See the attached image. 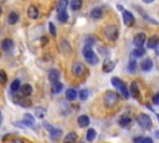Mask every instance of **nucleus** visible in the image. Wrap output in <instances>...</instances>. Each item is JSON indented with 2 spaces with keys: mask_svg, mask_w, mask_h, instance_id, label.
I'll list each match as a JSON object with an SVG mask.
<instances>
[{
  "mask_svg": "<svg viewBox=\"0 0 159 143\" xmlns=\"http://www.w3.org/2000/svg\"><path fill=\"white\" fill-rule=\"evenodd\" d=\"M84 71H86V67H84V65L82 62H80V61H76V62L72 64V74L77 76V77H81Z\"/></svg>",
  "mask_w": 159,
  "mask_h": 143,
  "instance_id": "39448f33",
  "label": "nucleus"
},
{
  "mask_svg": "<svg viewBox=\"0 0 159 143\" xmlns=\"http://www.w3.org/2000/svg\"><path fill=\"white\" fill-rule=\"evenodd\" d=\"M91 16L93 19H101L103 16V10L101 8H94L91 11Z\"/></svg>",
  "mask_w": 159,
  "mask_h": 143,
  "instance_id": "412c9836",
  "label": "nucleus"
},
{
  "mask_svg": "<svg viewBox=\"0 0 159 143\" xmlns=\"http://www.w3.org/2000/svg\"><path fill=\"white\" fill-rule=\"evenodd\" d=\"M111 82H112V85H113L116 88H119V87L122 86V84H123V81L119 80L118 77H113V78L111 80Z\"/></svg>",
  "mask_w": 159,
  "mask_h": 143,
  "instance_id": "f704fd0d",
  "label": "nucleus"
},
{
  "mask_svg": "<svg viewBox=\"0 0 159 143\" xmlns=\"http://www.w3.org/2000/svg\"><path fill=\"white\" fill-rule=\"evenodd\" d=\"M131 94L134 98H139L141 96V91H139V86L137 82H132L131 84Z\"/></svg>",
  "mask_w": 159,
  "mask_h": 143,
  "instance_id": "ddd939ff",
  "label": "nucleus"
},
{
  "mask_svg": "<svg viewBox=\"0 0 159 143\" xmlns=\"http://www.w3.org/2000/svg\"><path fill=\"white\" fill-rule=\"evenodd\" d=\"M20 87H21V85H20V81L19 80H14L13 82H11V85H10V88H11L13 92H16V91H19Z\"/></svg>",
  "mask_w": 159,
  "mask_h": 143,
  "instance_id": "473e14b6",
  "label": "nucleus"
},
{
  "mask_svg": "<svg viewBox=\"0 0 159 143\" xmlns=\"http://www.w3.org/2000/svg\"><path fill=\"white\" fill-rule=\"evenodd\" d=\"M158 44H159V37L157 36V35H154V36H152L149 40H148V47L149 49H155L157 46H158Z\"/></svg>",
  "mask_w": 159,
  "mask_h": 143,
  "instance_id": "6ab92c4d",
  "label": "nucleus"
},
{
  "mask_svg": "<svg viewBox=\"0 0 159 143\" xmlns=\"http://www.w3.org/2000/svg\"><path fill=\"white\" fill-rule=\"evenodd\" d=\"M118 90L121 91V94H122V96H123L124 98H129V91H128V88H127V86H126L124 82L122 84V86H121Z\"/></svg>",
  "mask_w": 159,
  "mask_h": 143,
  "instance_id": "cd10ccee",
  "label": "nucleus"
},
{
  "mask_svg": "<svg viewBox=\"0 0 159 143\" xmlns=\"http://www.w3.org/2000/svg\"><path fill=\"white\" fill-rule=\"evenodd\" d=\"M62 84L60 82V81H57V82L55 84H52V92L54 94H60L61 92V90H62Z\"/></svg>",
  "mask_w": 159,
  "mask_h": 143,
  "instance_id": "c756f323",
  "label": "nucleus"
},
{
  "mask_svg": "<svg viewBox=\"0 0 159 143\" xmlns=\"http://www.w3.org/2000/svg\"><path fill=\"white\" fill-rule=\"evenodd\" d=\"M0 117H2V112H0Z\"/></svg>",
  "mask_w": 159,
  "mask_h": 143,
  "instance_id": "09e8293b",
  "label": "nucleus"
},
{
  "mask_svg": "<svg viewBox=\"0 0 159 143\" xmlns=\"http://www.w3.org/2000/svg\"><path fill=\"white\" fill-rule=\"evenodd\" d=\"M44 126L46 127V129H47V131H51V128H52V126H51L50 123H47V122H44Z\"/></svg>",
  "mask_w": 159,
  "mask_h": 143,
  "instance_id": "79ce46f5",
  "label": "nucleus"
},
{
  "mask_svg": "<svg viewBox=\"0 0 159 143\" xmlns=\"http://www.w3.org/2000/svg\"><path fill=\"white\" fill-rule=\"evenodd\" d=\"M77 123H78V126H80L81 128H86V127H88V125H90V118H88L86 115H82V116H80V117L77 118Z\"/></svg>",
  "mask_w": 159,
  "mask_h": 143,
  "instance_id": "1a4fd4ad",
  "label": "nucleus"
},
{
  "mask_svg": "<svg viewBox=\"0 0 159 143\" xmlns=\"http://www.w3.org/2000/svg\"><path fill=\"white\" fill-rule=\"evenodd\" d=\"M142 139H143V137H137V138H134V143H142Z\"/></svg>",
  "mask_w": 159,
  "mask_h": 143,
  "instance_id": "37998d69",
  "label": "nucleus"
},
{
  "mask_svg": "<svg viewBox=\"0 0 159 143\" xmlns=\"http://www.w3.org/2000/svg\"><path fill=\"white\" fill-rule=\"evenodd\" d=\"M68 6V0H60L57 4V13L59 11H66V8Z\"/></svg>",
  "mask_w": 159,
  "mask_h": 143,
  "instance_id": "b1692460",
  "label": "nucleus"
},
{
  "mask_svg": "<svg viewBox=\"0 0 159 143\" xmlns=\"http://www.w3.org/2000/svg\"><path fill=\"white\" fill-rule=\"evenodd\" d=\"M142 143H153V139L151 137H143Z\"/></svg>",
  "mask_w": 159,
  "mask_h": 143,
  "instance_id": "58836bf2",
  "label": "nucleus"
},
{
  "mask_svg": "<svg viewBox=\"0 0 159 143\" xmlns=\"http://www.w3.org/2000/svg\"><path fill=\"white\" fill-rule=\"evenodd\" d=\"M45 113H46V110L42 108V107L35 110V115H36V117H39V118H44V117H45Z\"/></svg>",
  "mask_w": 159,
  "mask_h": 143,
  "instance_id": "72a5a7b5",
  "label": "nucleus"
},
{
  "mask_svg": "<svg viewBox=\"0 0 159 143\" xmlns=\"http://www.w3.org/2000/svg\"><path fill=\"white\" fill-rule=\"evenodd\" d=\"M14 47V41L13 40H10V39H5L2 41V49L4 51H10V50H13Z\"/></svg>",
  "mask_w": 159,
  "mask_h": 143,
  "instance_id": "4468645a",
  "label": "nucleus"
},
{
  "mask_svg": "<svg viewBox=\"0 0 159 143\" xmlns=\"http://www.w3.org/2000/svg\"><path fill=\"white\" fill-rule=\"evenodd\" d=\"M118 98L119 97L116 92H113V91H107L103 97V103L106 107H113L118 102Z\"/></svg>",
  "mask_w": 159,
  "mask_h": 143,
  "instance_id": "f03ea898",
  "label": "nucleus"
},
{
  "mask_svg": "<svg viewBox=\"0 0 159 143\" xmlns=\"http://www.w3.org/2000/svg\"><path fill=\"white\" fill-rule=\"evenodd\" d=\"M88 95H90L88 90H81L80 92L77 94V97H80V100H81V101H86V100H87V97H88Z\"/></svg>",
  "mask_w": 159,
  "mask_h": 143,
  "instance_id": "2f4dec72",
  "label": "nucleus"
},
{
  "mask_svg": "<svg viewBox=\"0 0 159 143\" xmlns=\"http://www.w3.org/2000/svg\"><path fill=\"white\" fill-rule=\"evenodd\" d=\"M83 56H84V60L87 61V64H90V65L98 64V56L94 54L91 45H86L83 47Z\"/></svg>",
  "mask_w": 159,
  "mask_h": 143,
  "instance_id": "f257e3e1",
  "label": "nucleus"
},
{
  "mask_svg": "<svg viewBox=\"0 0 159 143\" xmlns=\"http://www.w3.org/2000/svg\"><path fill=\"white\" fill-rule=\"evenodd\" d=\"M137 121H138L139 126L143 127L144 129H151L153 127V122H152L151 117L145 113H141L138 117H137Z\"/></svg>",
  "mask_w": 159,
  "mask_h": 143,
  "instance_id": "20e7f679",
  "label": "nucleus"
},
{
  "mask_svg": "<svg viewBox=\"0 0 159 143\" xmlns=\"http://www.w3.org/2000/svg\"><path fill=\"white\" fill-rule=\"evenodd\" d=\"M82 6V0H72L71 2V9L72 10H80Z\"/></svg>",
  "mask_w": 159,
  "mask_h": 143,
  "instance_id": "c85d7f7f",
  "label": "nucleus"
},
{
  "mask_svg": "<svg viewBox=\"0 0 159 143\" xmlns=\"http://www.w3.org/2000/svg\"><path fill=\"white\" fill-rule=\"evenodd\" d=\"M143 2L145 3V4H151V3H153L154 0H143Z\"/></svg>",
  "mask_w": 159,
  "mask_h": 143,
  "instance_id": "c03bdc74",
  "label": "nucleus"
},
{
  "mask_svg": "<svg viewBox=\"0 0 159 143\" xmlns=\"http://www.w3.org/2000/svg\"><path fill=\"white\" fill-rule=\"evenodd\" d=\"M96 131H94L93 128H90L88 131H87V135H86V138H87V141H90V142H92L94 138H96Z\"/></svg>",
  "mask_w": 159,
  "mask_h": 143,
  "instance_id": "7c9ffc66",
  "label": "nucleus"
},
{
  "mask_svg": "<svg viewBox=\"0 0 159 143\" xmlns=\"http://www.w3.org/2000/svg\"><path fill=\"white\" fill-rule=\"evenodd\" d=\"M77 141V133L76 132H70L66 135V137H63V143H75Z\"/></svg>",
  "mask_w": 159,
  "mask_h": 143,
  "instance_id": "2eb2a0df",
  "label": "nucleus"
},
{
  "mask_svg": "<svg viewBox=\"0 0 159 143\" xmlns=\"http://www.w3.org/2000/svg\"><path fill=\"white\" fill-rule=\"evenodd\" d=\"M24 123L27 126H33L35 123V118L30 113H26V115H24Z\"/></svg>",
  "mask_w": 159,
  "mask_h": 143,
  "instance_id": "393cba45",
  "label": "nucleus"
},
{
  "mask_svg": "<svg viewBox=\"0 0 159 143\" xmlns=\"http://www.w3.org/2000/svg\"><path fill=\"white\" fill-rule=\"evenodd\" d=\"M131 122H132V119H131V117H128V116H122V117L119 118V125H121L122 127L129 126Z\"/></svg>",
  "mask_w": 159,
  "mask_h": 143,
  "instance_id": "a878e982",
  "label": "nucleus"
},
{
  "mask_svg": "<svg viewBox=\"0 0 159 143\" xmlns=\"http://www.w3.org/2000/svg\"><path fill=\"white\" fill-rule=\"evenodd\" d=\"M145 55V50L143 47H135L133 51H132V56L138 59V57H143Z\"/></svg>",
  "mask_w": 159,
  "mask_h": 143,
  "instance_id": "a211bd4d",
  "label": "nucleus"
},
{
  "mask_svg": "<svg viewBox=\"0 0 159 143\" xmlns=\"http://www.w3.org/2000/svg\"><path fill=\"white\" fill-rule=\"evenodd\" d=\"M123 23L126 26H132L134 24V16L131 11L123 10Z\"/></svg>",
  "mask_w": 159,
  "mask_h": 143,
  "instance_id": "6e6552de",
  "label": "nucleus"
},
{
  "mask_svg": "<svg viewBox=\"0 0 159 143\" xmlns=\"http://www.w3.org/2000/svg\"><path fill=\"white\" fill-rule=\"evenodd\" d=\"M158 119H159V115H158Z\"/></svg>",
  "mask_w": 159,
  "mask_h": 143,
  "instance_id": "3c124183",
  "label": "nucleus"
},
{
  "mask_svg": "<svg viewBox=\"0 0 159 143\" xmlns=\"http://www.w3.org/2000/svg\"><path fill=\"white\" fill-rule=\"evenodd\" d=\"M117 9L121 10V11H123V6H122V5H117Z\"/></svg>",
  "mask_w": 159,
  "mask_h": 143,
  "instance_id": "a18cd8bd",
  "label": "nucleus"
},
{
  "mask_svg": "<svg viewBox=\"0 0 159 143\" xmlns=\"http://www.w3.org/2000/svg\"><path fill=\"white\" fill-rule=\"evenodd\" d=\"M17 20H19V15H17V13L11 11V13L9 14V16H8V21H9L10 25L16 24V23H17Z\"/></svg>",
  "mask_w": 159,
  "mask_h": 143,
  "instance_id": "4be33fe9",
  "label": "nucleus"
},
{
  "mask_svg": "<svg viewBox=\"0 0 159 143\" xmlns=\"http://www.w3.org/2000/svg\"><path fill=\"white\" fill-rule=\"evenodd\" d=\"M57 20L60 23H66L67 20H68V15L66 11H59L57 14Z\"/></svg>",
  "mask_w": 159,
  "mask_h": 143,
  "instance_id": "bb28decb",
  "label": "nucleus"
},
{
  "mask_svg": "<svg viewBox=\"0 0 159 143\" xmlns=\"http://www.w3.org/2000/svg\"><path fill=\"white\" fill-rule=\"evenodd\" d=\"M135 68H137V62L132 59L131 61H129V65H128V70H129V72H134L135 71Z\"/></svg>",
  "mask_w": 159,
  "mask_h": 143,
  "instance_id": "e433bc0d",
  "label": "nucleus"
},
{
  "mask_svg": "<svg viewBox=\"0 0 159 143\" xmlns=\"http://www.w3.org/2000/svg\"><path fill=\"white\" fill-rule=\"evenodd\" d=\"M66 98L68 100V101H75L76 98H77V92L73 88H68L67 91H66Z\"/></svg>",
  "mask_w": 159,
  "mask_h": 143,
  "instance_id": "5701e85b",
  "label": "nucleus"
},
{
  "mask_svg": "<svg viewBox=\"0 0 159 143\" xmlns=\"http://www.w3.org/2000/svg\"><path fill=\"white\" fill-rule=\"evenodd\" d=\"M14 101L24 108H29V107H31V105H33V102H31V100L29 97H17V96H15Z\"/></svg>",
  "mask_w": 159,
  "mask_h": 143,
  "instance_id": "423d86ee",
  "label": "nucleus"
},
{
  "mask_svg": "<svg viewBox=\"0 0 159 143\" xmlns=\"http://www.w3.org/2000/svg\"><path fill=\"white\" fill-rule=\"evenodd\" d=\"M141 67H142L143 71H149V70H152V67H153L152 60L151 59H144L142 61V64H141Z\"/></svg>",
  "mask_w": 159,
  "mask_h": 143,
  "instance_id": "f3484780",
  "label": "nucleus"
},
{
  "mask_svg": "<svg viewBox=\"0 0 159 143\" xmlns=\"http://www.w3.org/2000/svg\"><path fill=\"white\" fill-rule=\"evenodd\" d=\"M20 91H21V95L23 96H30L33 94V87H31V85H29V84H25L20 87Z\"/></svg>",
  "mask_w": 159,
  "mask_h": 143,
  "instance_id": "dca6fc26",
  "label": "nucleus"
},
{
  "mask_svg": "<svg viewBox=\"0 0 159 143\" xmlns=\"http://www.w3.org/2000/svg\"><path fill=\"white\" fill-rule=\"evenodd\" d=\"M2 14H3V9L0 8V16H2Z\"/></svg>",
  "mask_w": 159,
  "mask_h": 143,
  "instance_id": "de8ad7c7",
  "label": "nucleus"
},
{
  "mask_svg": "<svg viewBox=\"0 0 159 143\" xmlns=\"http://www.w3.org/2000/svg\"><path fill=\"white\" fill-rule=\"evenodd\" d=\"M10 143H24V141H23V139H20V138H14Z\"/></svg>",
  "mask_w": 159,
  "mask_h": 143,
  "instance_id": "a19ab883",
  "label": "nucleus"
},
{
  "mask_svg": "<svg viewBox=\"0 0 159 143\" xmlns=\"http://www.w3.org/2000/svg\"><path fill=\"white\" fill-rule=\"evenodd\" d=\"M114 66H116V64L113 62V61H111V60H106V61H104V64H103L102 70H103V72L108 74V72H111V71L114 68Z\"/></svg>",
  "mask_w": 159,
  "mask_h": 143,
  "instance_id": "f8f14e48",
  "label": "nucleus"
},
{
  "mask_svg": "<svg viewBox=\"0 0 159 143\" xmlns=\"http://www.w3.org/2000/svg\"><path fill=\"white\" fill-rule=\"evenodd\" d=\"M103 34L108 40H111V41H116V40L118 39V27L116 25H108L104 27Z\"/></svg>",
  "mask_w": 159,
  "mask_h": 143,
  "instance_id": "7ed1b4c3",
  "label": "nucleus"
},
{
  "mask_svg": "<svg viewBox=\"0 0 159 143\" xmlns=\"http://www.w3.org/2000/svg\"><path fill=\"white\" fill-rule=\"evenodd\" d=\"M0 2H4V0H0Z\"/></svg>",
  "mask_w": 159,
  "mask_h": 143,
  "instance_id": "8fccbe9b",
  "label": "nucleus"
},
{
  "mask_svg": "<svg viewBox=\"0 0 159 143\" xmlns=\"http://www.w3.org/2000/svg\"><path fill=\"white\" fill-rule=\"evenodd\" d=\"M153 103L154 105H159V94L154 95V97H153Z\"/></svg>",
  "mask_w": 159,
  "mask_h": 143,
  "instance_id": "ea45409f",
  "label": "nucleus"
},
{
  "mask_svg": "<svg viewBox=\"0 0 159 143\" xmlns=\"http://www.w3.org/2000/svg\"><path fill=\"white\" fill-rule=\"evenodd\" d=\"M49 30H50V33H51L52 36H56V29H55V25L52 23L49 24Z\"/></svg>",
  "mask_w": 159,
  "mask_h": 143,
  "instance_id": "4c0bfd02",
  "label": "nucleus"
},
{
  "mask_svg": "<svg viewBox=\"0 0 159 143\" xmlns=\"http://www.w3.org/2000/svg\"><path fill=\"white\" fill-rule=\"evenodd\" d=\"M8 81V76H6V72L4 70H0V84H5Z\"/></svg>",
  "mask_w": 159,
  "mask_h": 143,
  "instance_id": "c9c22d12",
  "label": "nucleus"
},
{
  "mask_svg": "<svg viewBox=\"0 0 159 143\" xmlns=\"http://www.w3.org/2000/svg\"><path fill=\"white\" fill-rule=\"evenodd\" d=\"M46 41H47V39L44 36V37H42V44H46Z\"/></svg>",
  "mask_w": 159,
  "mask_h": 143,
  "instance_id": "49530a36",
  "label": "nucleus"
},
{
  "mask_svg": "<svg viewBox=\"0 0 159 143\" xmlns=\"http://www.w3.org/2000/svg\"><path fill=\"white\" fill-rule=\"evenodd\" d=\"M145 40H147L145 34L144 33H138V34L134 36V39H133V44L137 47H142L144 45V43H145Z\"/></svg>",
  "mask_w": 159,
  "mask_h": 143,
  "instance_id": "0eeeda50",
  "label": "nucleus"
},
{
  "mask_svg": "<svg viewBox=\"0 0 159 143\" xmlns=\"http://www.w3.org/2000/svg\"><path fill=\"white\" fill-rule=\"evenodd\" d=\"M27 16L30 19H34V20L37 19L39 17V10H37V8L34 6V5H30L27 8Z\"/></svg>",
  "mask_w": 159,
  "mask_h": 143,
  "instance_id": "9b49d317",
  "label": "nucleus"
},
{
  "mask_svg": "<svg viewBox=\"0 0 159 143\" xmlns=\"http://www.w3.org/2000/svg\"><path fill=\"white\" fill-rule=\"evenodd\" d=\"M50 136H51V138L54 139V141H56L59 137L62 136V131L59 129V128H54V127H52L51 131H50Z\"/></svg>",
  "mask_w": 159,
  "mask_h": 143,
  "instance_id": "aec40b11",
  "label": "nucleus"
},
{
  "mask_svg": "<svg viewBox=\"0 0 159 143\" xmlns=\"http://www.w3.org/2000/svg\"><path fill=\"white\" fill-rule=\"evenodd\" d=\"M49 80L51 81L52 84L57 82V81L60 80V71H59V70H56V68L51 70L50 72H49Z\"/></svg>",
  "mask_w": 159,
  "mask_h": 143,
  "instance_id": "9d476101",
  "label": "nucleus"
}]
</instances>
